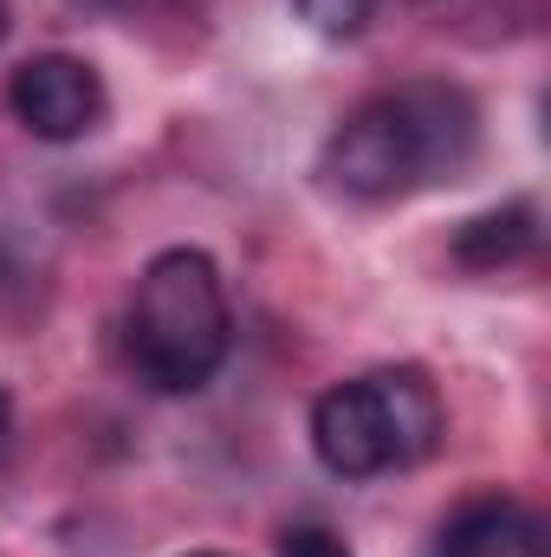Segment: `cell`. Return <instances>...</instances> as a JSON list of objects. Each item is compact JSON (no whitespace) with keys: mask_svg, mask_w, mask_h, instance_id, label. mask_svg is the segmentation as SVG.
Wrapping results in <instances>:
<instances>
[{"mask_svg":"<svg viewBox=\"0 0 551 557\" xmlns=\"http://www.w3.org/2000/svg\"><path fill=\"white\" fill-rule=\"evenodd\" d=\"M124 344H131V363L149 389H162V396L208 389L234 350V311H228L221 267L201 247L156 253L131 292Z\"/></svg>","mask_w":551,"mask_h":557,"instance_id":"cell-2","label":"cell"},{"mask_svg":"<svg viewBox=\"0 0 551 557\" xmlns=\"http://www.w3.org/2000/svg\"><path fill=\"white\" fill-rule=\"evenodd\" d=\"M195 557H221V552H195Z\"/></svg>","mask_w":551,"mask_h":557,"instance_id":"cell-11","label":"cell"},{"mask_svg":"<svg viewBox=\"0 0 551 557\" xmlns=\"http://www.w3.org/2000/svg\"><path fill=\"white\" fill-rule=\"evenodd\" d=\"M298 7V20L311 26V33H325V39H357L364 26H370V13H377V0H292Z\"/></svg>","mask_w":551,"mask_h":557,"instance_id":"cell-7","label":"cell"},{"mask_svg":"<svg viewBox=\"0 0 551 557\" xmlns=\"http://www.w3.org/2000/svg\"><path fill=\"white\" fill-rule=\"evenodd\" d=\"M7 111L20 117V131L39 143H78L91 137L111 111L98 65L72 59V52H39L7 78Z\"/></svg>","mask_w":551,"mask_h":557,"instance_id":"cell-4","label":"cell"},{"mask_svg":"<svg viewBox=\"0 0 551 557\" xmlns=\"http://www.w3.org/2000/svg\"><path fill=\"white\" fill-rule=\"evenodd\" d=\"M7 421H13V396L0 389V434H7Z\"/></svg>","mask_w":551,"mask_h":557,"instance_id":"cell-9","label":"cell"},{"mask_svg":"<svg viewBox=\"0 0 551 557\" xmlns=\"http://www.w3.org/2000/svg\"><path fill=\"white\" fill-rule=\"evenodd\" d=\"M7 26H13V13H7V0H0V39H7Z\"/></svg>","mask_w":551,"mask_h":557,"instance_id":"cell-10","label":"cell"},{"mask_svg":"<svg viewBox=\"0 0 551 557\" xmlns=\"http://www.w3.org/2000/svg\"><path fill=\"white\" fill-rule=\"evenodd\" d=\"M480 117L454 85H403L364 98L325 143V182L351 201H396L474 162Z\"/></svg>","mask_w":551,"mask_h":557,"instance_id":"cell-1","label":"cell"},{"mask_svg":"<svg viewBox=\"0 0 551 557\" xmlns=\"http://www.w3.org/2000/svg\"><path fill=\"white\" fill-rule=\"evenodd\" d=\"M434 557H546V525L519 499H474L441 525Z\"/></svg>","mask_w":551,"mask_h":557,"instance_id":"cell-5","label":"cell"},{"mask_svg":"<svg viewBox=\"0 0 551 557\" xmlns=\"http://www.w3.org/2000/svg\"><path fill=\"white\" fill-rule=\"evenodd\" d=\"M279 557H351V552H344V539H331L325 525H298V532H285Z\"/></svg>","mask_w":551,"mask_h":557,"instance_id":"cell-8","label":"cell"},{"mask_svg":"<svg viewBox=\"0 0 551 557\" xmlns=\"http://www.w3.org/2000/svg\"><path fill=\"white\" fill-rule=\"evenodd\" d=\"M441 396L421 370H377L331 383L311 403V447L338 480H377L390 467H421L441 447Z\"/></svg>","mask_w":551,"mask_h":557,"instance_id":"cell-3","label":"cell"},{"mask_svg":"<svg viewBox=\"0 0 551 557\" xmlns=\"http://www.w3.org/2000/svg\"><path fill=\"white\" fill-rule=\"evenodd\" d=\"M532 247H539V208H532V201L487 208V214H474V221L454 234V260L474 267V273H500V267L526 260Z\"/></svg>","mask_w":551,"mask_h":557,"instance_id":"cell-6","label":"cell"}]
</instances>
